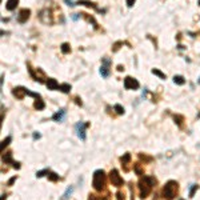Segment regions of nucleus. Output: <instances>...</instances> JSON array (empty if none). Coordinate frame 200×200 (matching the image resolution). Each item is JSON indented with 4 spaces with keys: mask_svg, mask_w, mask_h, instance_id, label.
<instances>
[{
    "mask_svg": "<svg viewBox=\"0 0 200 200\" xmlns=\"http://www.w3.org/2000/svg\"><path fill=\"white\" fill-rule=\"evenodd\" d=\"M135 2H136V0H125V3H127V7H132V5L133 4H135Z\"/></svg>",
    "mask_w": 200,
    "mask_h": 200,
    "instance_id": "35",
    "label": "nucleus"
},
{
    "mask_svg": "<svg viewBox=\"0 0 200 200\" xmlns=\"http://www.w3.org/2000/svg\"><path fill=\"white\" fill-rule=\"evenodd\" d=\"M156 184V179L152 176H143L139 180V191H140V197L146 199L151 193L153 186Z\"/></svg>",
    "mask_w": 200,
    "mask_h": 200,
    "instance_id": "1",
    "label": "nucleus"
},
{
    "mask_svg": "<svg viewBox=\"0 0 200 200\" xmlns=\"http://www.w3.org/2000/svg\"><path fill=\"white\" fill-rule=\"evenodd\" d=\"M76 4H79V5H86V7H90V8H93V9H97L96 7V4L93 3V2H90V0H79ZM99 12H102L100 9H97Z\"/></svg>",
    "mask_w": 200,
    "mask_h": 200,
    "instance_id": "15",
    "label": "nucleus"
},
{
    "mask_svg": "<svg viewBox=\"0 0 200 200\" xmlns=\"http://www.w3.org/2000/svg\"><path fill=\"white\" fill-rule=\"evenodd\" d=\"M28 71H30V75L32 76L33 80H36L39 83H43L44 80H46V75H44V72L40 68H36L35 71H33L32 68H28Z\"/></svg>",
    "mask_w": 200,
    "mask_h": 200,
    "instance_id": "8",
    "label": "nucleus"
},
{
    "mask_svg": "<svg viewBox=\"0 0 200 200\" xmlns=\"http://www.w3.org/2000/svg\"><path fill=\"white\" fill-rule=\"evenodd\" d=\"M116 197H118V200H124L125 197H124V193L123 192H118V193H116Z\"/></svg>",
    "mask_w": 200,
    "mask_h": 200,
    "instance_id": "34",
    "label": "nucleus"
},
{
    "mask_svg": "<svg viewBox=\"0 0 200 200\" xmlns=\"http://www.w3.org/2000/svg\"><path fill=\"white\" fill-rule=\"evenodd\" d=\"M33 107H35L37 111H42V109L46 108V104H44V102H43L42 99H36L35 104H33Z\"/></svg>",
    "mask_w": 200,
    "mask_h": 200,
    "instance_id": "19",
    "label": "nucleus"
},
{
    "mask_svg": "<svg viewBox=\"0 0 200 200\" xmlns=\"http://www.w3.org/2000/svg\"><path fill=\"white\" fill-rule=\"evenodd\" d=\"M11 140H12V137H11V136H7V137H5V139H4V140L2 142V147H0V149H2V152L4 151V148H5V147H7V146H8V144L11 143Z\"/></svg>",
    "mask_w": 200,
    "mask_h": 200,
    "instance_id": "27",
    "label": "nucleus"
},
{
    "mask_svg": "<svg viewBox=\"0 0 200 200\" xmlns=\"http://www.w3.org/2000/svg\"><path fill=\"white\" fill-rule=\"evenodd\" d=\"M27 88H24V87H16V88H14L12 90V95L14 96H16V99H23L25 95H27Z\"/></svg>",
    "mask_w": 200,
    "mask_h": 200,
    "instance_id": "11",
    "label": "nucleus"
},
{
    "mask_svg": "<svg viewBox=\"0 0 200 200\" xmlns=\"http://www.w3.org/2000/svg\"><path fill=\"white\" fill-rule=\"evenodd\" d=\"M151 72H152V74H153V75H156V76L159 77V79H162V80H165V79H167V76H165V74H163V72H162V71H160V69H158V68H153V69H152Z\"/></svg>",
    "mask_w": 200,
    "mask_h": 200,
    "instance_id": "21",
    "label": "nucleus"
},
{
    "mask_svg": "<svg viewBox=\"0 0 200 200\" xmlns=\"http://www.w3.org/2000/svg\"><path fill=\"white\" fill-rule=\"evenodd\" d=\"M88 200H109V195L97 196V195H93V193H90V195H88Z\"/></svg>",
    "mask_w": 200,
    "mask_h": 200,
    "instance_id": "20",
    "label": "nucleus"
},
{
    "mask_svg": "<svg viewBox=\"0 0 200 200\" xmlns=\"http://www.w3.org/2000/svg\"><path fill=\"white\" fill-rule=\"evenodd\" d=\"M120 46H123V42H118V43H115V44H114L112 51H114V52H116V51H118V49L120 48Z\"/></svg>",
    "mask_w": 200,
    "mask_h": 200,
    "instance_id": "33",
    "label": "nucleus"
},
{
    "mask_svg": "<svg viewBox=\"0 0 200 200\" xmlns=\"http://www.w3.org/2000/svg\"><path fill=\"white\" fill-rule=\"evenodd\" d=\"M47 88L48 90H51V91H56V90H59V83H58V80L56 79H53V77H49V79L47 80Z\"/></svg>",
    "mask_w": 200,
    "mask_h": 200,
    "instance_id": "14",
    "label": "nucleus"
},
{
    "mask_svg": "<svg viewBox=\"0 0 200 200\" xmlns=\"http://www.w3.org/2000/svg\"><path fill=\"white\" fill-rule=\"evenodd\" d=\"M176 193H177V183L175 180L167 181L163 188V196L168 200H172V199H175Z\"/></svg>",
    "mask_w": 200,
    "mask_h": 200,
    "instance_id": "3",
    "label": "nucleus"
},
{
    "mask_svg": "<svg viewBox=\"0 0 200 200\" xmlns=\"http://www.w3.org/2000/svg\"><path fill=\"white\" fill-rule=\"evenodd\" d=\"M2 162L5 163V164H12V167L16 168V169L20 168V163L14 162V160H12V152H5L2 156Z\"/></svg>",
    "mask_w": 200,
    "mask_h": 200,
    "instance_id": "9",
    "label": "nucleus"
},
{
    "mask_svg": "<svg viewBox=\"0 0 200 200\" xmlns=\"http://www.w3.org/2000/svg\"><path fill=\"white\" fill-rule=\"evenodd\" d=\"M18 4H19V0H7L5 8H7L8 11H14V9H16V7H18Z\"/></svg>",
    "mask_w": 200,
    "mask_h": 200,
    "instance_id": "16",
    "label": "nucleus"
},
{
    "mask_svg": "<svg viewBox=\"0 0 200 200\" xmlns=\"http://www.w3.org/2000/svg\"><path fill=\"white\" fill-rule=\"evenodd\" d=\"M30 15H31V11L28 8H23V9H20V12L18 15V21L20 24H24L27 23V20L30 19Z\"/></svg>",
    "mask_w": 200,
    "mask_h": 200,
    "instance_id": "10",
    "label": "nucleus"
},
{
    "mask_svg": "<svg viewBox=\"0 0 200 200\" xmlns=\"http://www.w3.org/2000/svg\"><path fill=\"white\" fill-rule=\"evenodd\" d=\"M197 188H199L197 184H192L191 186V188H190V197H193V195H195V192H196Z\"/></svg>",
    "mask_w": 200,
    "mask_h": 200,
    "instance_id": "30",
    "label": "nucleus"
},
{
    "mask_svg": "<svg viewBox=\"0 0 200 200\" xmlns=\"http://www.w3.org/2000/svg\"><path fill=\"white\" fill-rule=\"evenodd\" d=\"M105 183H107V177H105V172L103 169H96L93 172V179H92V186L96 191H103L105 188Z\"/></svg>",
    "mask_w": 200,
    "mask_h": 200,
    "instance_id": "2",
    "label": "nucleus"
},
{
    "mask_svg": "<svg viewBox=\"0 0 200 200\" xmlns=\"http://www.w3.org/2000/svg\"><path fill=\"white\" fill-rule=\"evenodd\" d=\"M199 5H200V0H199Z\"/></svg>",
    "mask_w": 200,
    "mask_h": 200,
    "instance_id": "43",
    "label": "nucleus"
},
{
    "mask_svg": "<svg viewBox=\"0 0 200 200\" xmlns=\"http://www.w3.org/2000/svg\"><path fill=\"white\" fill-rule=\"evenodd\" d=\"M180 200H183V199H180Z\"/></svg>",
    "mask_w": 200,
    "mask_h": 200,
    "instance_id": "44",
    "label": "nucleus"
},
{
    "mask_svg": "<svg viewBox=\"0 0 200 200\" xmlns=\"http://www.w3.org/2000/svg\"><path fill=\"white\" fill-rule=\"evenodd\" d=\"M90 125L88 123H83V121H79V123L75 124V131H76V135L80 140L84 142L87 139V133H86V128Z\"/></svg>",
    "mask_w": 200,
    "mask_h": 200,
    "instance_id": "5",
    "label": "nucleus"
},
{
    "mask_svg": "<svg viewBox=\"0 0 200 200\" xmlns=\"http://www.w3.org/2000/svg\"><path fill=\"white\" fill-rule=\"evenodd\" d=\"M118 71H124V67L123 65H119L118 67Z\"/></svg>",
    "mask_w": 200,
    "mask_h": 200,
    "instance_id": "41",
    "label": "nucleus"
},
{
    "mask_svg": "<svg viewBox=\"0 0 200 200\" xmlns=\"http://www.w3.org/2000/svg\"><path fill=\"white\" fill-rule=\"evenodd\" d=\"M65 115H67V111L64 108H62V109H59L56 114L52 115V120L58 121V123H62V121L64 120V118H65Z\"/></svg>",
    "mask_w": 200,
    "mask_h": 200,
    "instance_id": "13",
    "label": "nucleus"
},
{
    "mask_svg": "<svg viewBox=\"0 0 200 200\" xmlns=\"http://www.w3.org/2000/svg\"><path fill=\"white\" fill-rule=\"evenodd\" d=\"M47 177H48V180H51V181H59L60 180V176L58 174H55V172H51V171L48 172Z\"/></svg>",
    "mask_w": 200,
    "mask_h": 200,
    "instance_id": "22",
    "label": "nucleus"
},
{
    "mask_svg": "<svg viewBox=\"0 0 200 200\" xmlns=\"http://www.w3.org/2000/svg\"><path fill=\"white\" fill-rule=\"evenodd\" d=\"M133 168H135V172L137 175H143L144 172H143V169H142V167H140V164H135L133 165Z\"/></svg>",
    "mask_w": 200,
    "mask_h": 200,
    "instance_id": "31",
    "label": "nucleus"
},
{
    "mask_svg": "<svg viewBox=\"0 0 200 200\" xmlns=\"http://www.w3.org/2000/svg\"><path fill=\"white\" fill-rule=\"evenodd\" d=\"M64 2L67 3V5H69V7H75L76 5V3H74L72 0H64Z\"/></svg>",
    "mask_w": 200,
    "mask_h": 200,
    "instance_id": "37",
    "label": "nucleus"
},
{
    "mask_svg": "<svg viewBox=\"0 0 200 200\" xmlns=\"http://www.w3.org/2000/svg\"><path fill=\"white\" fill-rule=\"evenodd\" d=\"M15 180H16V176H14V177H11V179L8 180V186H12Z\"/></svg>",
    "mask_w": 200,
    "mask_h": 200,
    "instance_id": "39",
    "label": "nucleus"
},
{
    "mask_svg": "<svg viewBox=\"0 0 200 200\" xmlns=\"http://www.w3.org/2000/svg\"><path fill=\"white\" fill-rule=\"evenodd\" d=\"M114 109H115V112L118 114V115H123V114H124V108L121 107L120 104H115V105H114Z\"/></svg>",
    "mask_w": 200,
    "mask_h": 200,
    "instance_id": "29",
    "label": "nucleus"
},
{
    "mask_svg": "<svg viewBox=\"0 0 200 200\" xmlns=\"http://www.w3.org/2000/svg\"><path fill=\"white\" fill-rule=\"evenodd\" d=\"M72 192H74V187H68L65 190V192L63 193V196H62V200H67L71 195H72Z\"/></svg>",
    "mask_w": 200,
    "mask_h": 200,
    "instance_id": "23",
    "label": "nucleus"
},
{
    "mask_svg": "<svg viewBox=\"0 0 200 200\" xmlns=\"http://www.w3.org/2000/svg\"><path fill=\"white\" fill-rule=\"evenodd\" d=\"M174 83L177 86H184L186 84V79L181 75H175L174 76Z\"/></svg>",
    "mask_w": 200,
    "mask_h": 200,
    "instance_id": "18",
    "label": "nucleus"
},
{
    "mask_svg": "<svg viewBox=\"0 0 200 200\" xmlns=\"http://www.w3.org/2000/svg\"><path fill=\"white\" fill-rule=\"evenodd\" d=\"M40 133L39 132H33V135H32V137H33V140H37V139H40Z\"/></svg>",
    "mask_w": 200,
    "mask_h": 200,
    "instance_id": "36",
    "label": "nucleus"
},
{
    "mask_svg": "<svg viewBox=\"0 0 200 200\" xmlns=\"http://www.w3.org/2000/svg\"><path fill=\"white\" fill-rule=\"evenodd\" d=\"M109 180H111V183H112V186H115V187H121L124 184V180H123V177L120 176V174H119V171L116 169V168H114V169H111V172H109Z\"/></svg>",
    "mask_w": 200,
    "mask_h": 200,
    "instance_id": "4",
    "label": "nucleus"
},
{
    "mask_svg": "<svg viewBox=\"0 0 200 200\" xmlns=\"http://www.w3.org/2000/svg\"><path fill=\"white\" fill-rule=\"evenodd\" d=\"M197 84H200V77H199V79H197Z\"/></svg>",
    "mask_w": 200,
    "mask_h": 200,
    "instance_id": "42",
    "label": "nucleus"
},
{
    "mask_svg": "<svg viewBox=\"0 0 200 200\" xmlns=\"http://www.w3.org/2000/svg\"><path fill=\"white\" fill-rule=\"evenodd\" d=\"M48 172H49V169L39 171V172H36V177H42V176H44V175H48Z\"/></svg>",
    "mask_w": 200,
    "mask_h": 200,
    "instance_id": "32",
    "label": "nucleus"
},
{
    "mask_svg": "<svg viewBox=\"0 0 200 200\" xmlns=\"http://www.w3.org/2000/svg\"><path fill=\"white\" fill-rule=\"evenodd\" d=\"M140 87V83H139L136 79H133L131 76H127L124 79V88L125 90H139Z\"/></svg>",
    "mask_w": 200,
    "mask_h": 200,
    "instance_id": "7",
    "label": "nucleus"
},
{
    "mask_svg": "<svg viewBox=\"0 0 200 200\" xmlns=\"http://www.w3.org/2000/svg\"><path fill=\"white\" fill-rule=\"evenodd\" d=\"M75 102H76V104H79V105H81V100H80L79 97H75Z\"/></svg>",
    "mask_w": 200,
    "mask_h": 200,
    "instance_id": "40",
    "label": "nucleus"
},
{
    "mask_svg": "<svg viewBox=\"0 0 200 200\" xmlns=\"http://www.w3.org/2000/svg\"><path fill=\"white\" fill-rule=\"evenodd\" d=\"M174 120H175V123L179 125V127H181L183 125V121H184V118H183L181 115H175L174 116Z\"/></svg>",
    "mask_w": 200,
    "mask_h": 200,
    "instance_id": "28",
    "label": "nucleus"
},
{
    "mask_svg": "<svg viewBox=\"0 0 200 200\" xmlns=\"http://www.w3.org/2000/svg\"><path fill=\"white\" fill-rule=\"evenodd\" d=\"M100 75L103 77H108L109 76V65L102 64V67H100Z\"/></svg>",
    "mask_w": 200,
    "mask_h": 200,
    "instance_id": "17",
    "label": "nucleus"
},
{
    "mask_svg": "<svg viewBox=\"0 0 200 200\" xmlns=\"http://www.w3.org/2000/svg\"><path fill=\"white\" fill-rule=\"evenodd\" d=\"M80 15H81V14H74V15H72V20H75V21H76L77 19L80 18Z\"/></svg>",
    "mask_w": 200,
    "mask_h": 200,
    "instance_id": "38",
    "label": "nucleus"
},
{
    "mask_svg": "<svg viewBox=\"0 0 200 200\" xmlns=\"http://www.w3.org/2000/svg\"><path fill=\"white\" fill-rule=\"evenodd\" d=\"M39 19H40V21L44 24H52L53 23L52 15H51V11L49 9H42L40 12H39Z\"/></svg>",
    "mask_w": 200,
    "mask_h": 200,
    "instance_id": "6",
    "label": "nucleus"
},
{
    "mask_svg": "<svg viewBox=\"0 0 200 200\" xmlns=\"http://www.w3.org/2000/svg\"><path fill=\"white\" fill-rule=\"evenodd\" d=\"M83 16H84V19L87 20V21H90V23H92L93 24V27H95V28H97V23H96V20L92 18V16H90L88 14H81Z\"/></svg>",
    "mask_w": 200,
    "mask_h": 200,
    "instance_id": "25",
    "label": "nucleus"
},
{
    "mask_svg": "<svg viewBox=\"0 0 200 200\" xmlns=\"http://www.w3.org/2000/svg\"><path fill=\"white\" fill-rule=\"evenodd\" d=\"M60 49H62V52H63L64 55H67V53L71 52V46H69L68 43H63L62 47H60Z\"/></svg>",
    "mask_w": 200,
    "mask_h": 200,
    "instance_id": "26",
    "label": "nucleus"
},
{
    "mask_svg": "<svg viewBox=\"0 0 200 200\" xmlns=\"http://www.w3.org/2000/svg\"><path fill=\"white\" fill-rule=\"evenodd\" d=\"M59 90L62 91L63 93H69V92H71V86H69V84H67V83H64V84H60Z\"/></svg>",
    "mask_w": 200,
    "mask_h": 200,
    "instance_id": "24",
    "label": "nucleus"
},
{
    "mask_svg": "<svg viewBox=\"0 0 200 200\" xmlns=\"http://www.w3.org/2000/svg\"><path fill=\"white\" fill-rule=\"evenodd\" d=\"M120 162H121V165H123L124 171H130V163H131V155L130 153H124L123 156L120 158Z\"/></svg>",
    "mask_w": 200,
    "mask_h": 200,
    "instance_id": "12",
    "label": "nucleus"
}]
</instances>
